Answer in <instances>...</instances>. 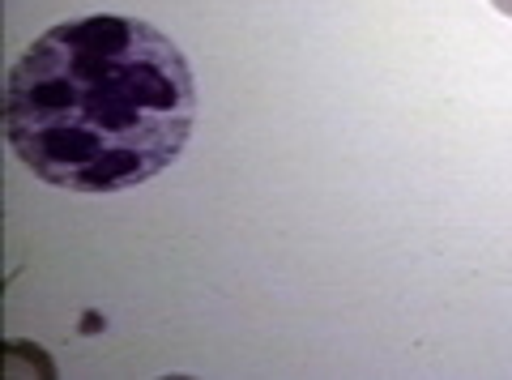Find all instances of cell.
Listing matches in <instances>:
<instances>
[{"mask_svg": "<svg viewBox=\"0 0 512 380\" xmlns=\"http://www.w3.org/2000/svg\"><path fill=\"white\" fill-rule=\"evenodd\" d=\"M197 124L188 56L128 13L56 22L9 69V146L64 193H133L180 163Z\"/></svg>", "mask_w": 512, "mask_h": 380, "instance_id": "obj_1", "label": "cell"}, {"mask_svg": "<svg viewBox=\"0 0 512 380\" xmlns=\"http://www.w3.org/2000/svg\"><path fill=\"white\" fill-rule=\"evenodd\" d=\"M491 5H495V9H500V13H504V18H512V0H491Z\"/></svg>", "mask_w": 512, "mask_h": 380, "instance_id": "obj_2", "label": "cell"}]
</instances>
